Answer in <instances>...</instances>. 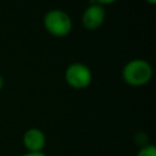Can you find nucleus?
Instances as JSON below:
<instances>
[{
    "mask_svg": "<svg viewBox=\"0 0 156 156\" xmlns=\"http://www.w3.org/2000/svg\"><path fill=\"white\" fill-rule=\"evenodd\" d=\"M122 78L127 84L133 87L145 85L152 78V67L143 58L130 60L122 69Z\"/></svg>",
    "mask_w": 156,
    "mask_h": 156,
    "instance_id": "f257e3e1",
    "label": "nucleus"
},
{
    "mask_svg": "<svg viewBox=\"0 0 156 156\" xmlns=\"http://www.w3.org/2000/svg\"><path fill=\"white\" fill-rule=\"evenodd\" d=\"M44 27L54 37H65L72 30V20L63 10L52 9L44 16Z\"/></svg>",
    "mask_w": 156,
    "mask_h": 156,
    "instance_id": "f03ea898",
    "label": "nucleus"
},
{
    "mask_svg": "<svg viewBox=\"0 0 156 156\" xmlns=\"http://www.w3.org/2000/svg\"><path fill=\"white\" fill-rule=\"evenodd\" d=\"M65 79L67 84L73 89H84L90 85L93 74L88 66H85L84 63L76 62L66 68Z\"/></svg>",
    "mask_w": 156,
    "mask_h": 156,
    "instance_id": "7ed1b4c3",
    "label": "nucleus"
},
{
    "mask_svg": "<svg viewBox=\"0 0 156 156\" xmlns=\"http://www.w3.org/2000/svg\"><path fill=\"white\" fill-rule=\"evenodd\" d=\"M105 17H106V12L104 6L93 2L84 10L82 15V23L87 29L94 30L98 29L104 23Z\"/></svg>",
    "mask_w": 156,
    "mask_h": 156,
    "instance_id": "20e7f679",
    "label": "nucleus"
},
{
    "mask_svg": "<svg viewBox=\"0 0 156 156\" xmlns=\"http://www.w3.org/2000/svg\"><path fill=\"white\" fill-rule=\"evenodd\" d=\"M23 146L27 152H43L46 145V136L39 128H28L22 138Z\"/></svg>",
    "mask_w": 156,
    "mask_h": 156,
    "instance_id": "39448f33",
    "label": "nucleus"
},
{
    "mask_svg": "<svg viewBox=\"0 0 156 156\" xmlns=\"http://www.w3.org/2000/svg\"><path fill=\"white\" fill-rule=\"evenodd\" d=\"M136 156H156V146L154 144L146 143L139 149Z\"/></svg>",
    "mask_w": 156,
    "mask_h": 156,
    "instance_id": "423d86ee",
    "label": "nucleus"
},
{
    "mask_svg": "<svg viewBox=\"0 0 156 156\" xmlns=\"http://www.w3.org/2000/svg\"><path fill=\"white\" fill-rule=\"evenodd\" d=\"M21 156H46V154L43 151V152H24V154H22Z\"/></svg>",
    "mask_w": 156,
    "mask_h": 156,
    "instance_id": "0eeeda50",
    "label": "nucleus"
},
{
    "mask_svg": "<svg viewBox=\"0 0 156 156\" xmlns=\"http://www.w3.org/2000/svg\"><path fill=\"white\" fill-rule=\"evenodd\" d=\"M95 4H100V5H108V4H112L115 2L116 0H94Z\"/></svg>",
    "mask_w": 156,
    "mask_h": 156,
    "instance_id": "6e6552de",
    "label": "nucleus"
},
{
    "mask_svg": "<svg viewBox=\"0 0 156 156\" xmlns=\"http://www.w3.org/2000/svg\"><path fill=\"white\" fill-rule=\"evenodd\" d=\"M2 87H4V78H2V77H1V74H0V91H1Z\"/></svg>",
    "mask_w": 156,
    "mask_h": 156,
    "instance_id": "1a4fd4ad",
    "label": "nucleus"
},
{
    "mask_svg": "<svg viewBox=\"0 0 156 156\" xmlns=\"http://www.w3.org/2000/svg\"><path fill=\"white\" fill-rule=\"evenodd\" d=\"M146 2H149V4H151V5H155V4H156V0H146Z\"/></svg>",
    "mask_w": 156,
    "mask_h": 156,
    "instance_id": "9d476101",
    "label": "nucleus"
}]
</instances>
